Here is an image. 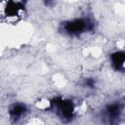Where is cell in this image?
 <instances>
[{"label": "cell", "instance_id": "1", "mask_svg": "<svg viewBox=\"0 0 125 125\" xmlns=\"http://www.w3.org/2000/svg\"><path fill=\"white\" fill-rule=\"evenodd\" d=\"M92 22L86 19H74L66 21L63 24L64 32L71 36H78L83 34L87 30L91 29Z\"/></svg>", "mask_w": 125, "mask_h": 125}, {"label": "cell", "instance_id": "2", "mask_svg": "<svg viewBox=\"0 0 125 125\" xmlns=\"http://www.w3.org/2000/svg\"><path fill=\"white\" fill-rule=\"evenodd\" d=\"M2 14L6 19L9 20H16L21 18L23 15L24 12V6L21 2H15V1H9V2H3L0 3Z\"/></svg>", "mask_w": 125, "mask_h": 125}, {"label": "cell", "instance_id": "3", "mask_svg": "<svg viewBox=\"0 0 125 125\" xmlns=\"http://www.w3.org/2000/svg\"><path fill=\"white\" fill-rule=\"evenodd\" d=\"M55 109L58 115L63 120H70L74 113V105L71 101L67 100L55 102Z\"/></svg>", "mask_w": 125, "mask_h": 125}, {"label": "cell", "instance_id": "4", "mask_svg": "<svg viewBox=\"0 0 125 125\" xmlns=\"http://www.w3.org/2000/svg\"><path fill=\"white\" fill-rule=\"evenodd\" d=\"M25 112H26L25 104H20V103L19 104H14L9 108V114H10L11 118H13L14 120H18V119L21 118V116L24 115Z\"/></svg>", "mask_w": 125, "mask_h": 125}, {"label": "cell", "instance_id": "5", "mask_svg": "<svg viewBox=\"0 0 125 125\" xmlns=\"http://www.w3.org/2000/svg\"><path fill=\"white\" fill-rule=\"evenodd\" d=\"M111 63L116 70H123L124 66V53L122 51H117L110 56Z\"/></svg>", "mask_w": 125, "mask_h": 125}]
</instances>
